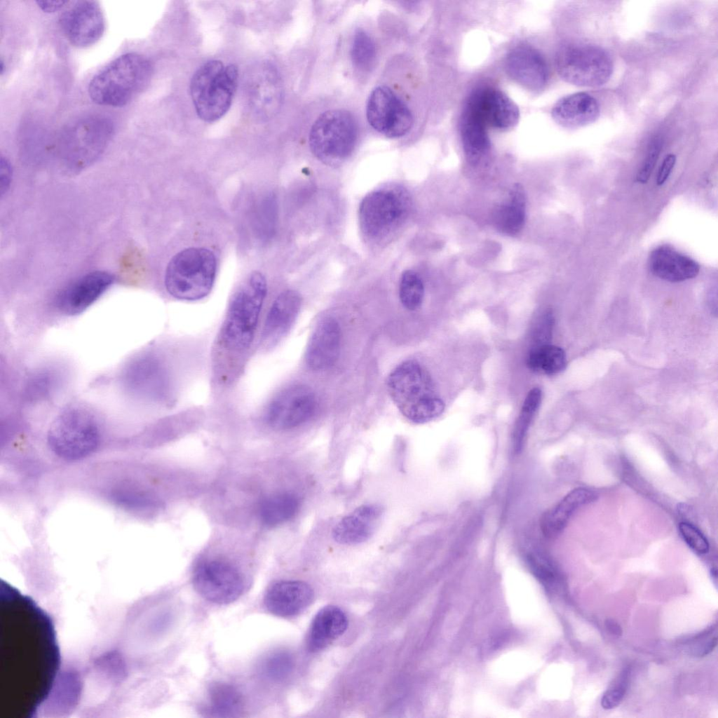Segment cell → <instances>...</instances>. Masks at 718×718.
<instances>
[{
    "label": "cell",
    "instance_id": "1",
    "mask_svg": "<svg viewBox=\"0 0 718 718\" xmlns=\"http://www.w3.org/2000/svg\"><path fill=\"white\" fill-rule=\"evenodd\" d=\"M18 611L14 616L6 611L4 642L2 641L1 668L6 670V689L19 696V701L29 698L36 712L48 697L60 665V651L52 622L34 602L16 592ZM31 703V702H30Z\"/></svg>",
    "mask_w": 718,
    "mask_h": 718
},
{
    "label": "cell",
    "instance_id": "2",
    "mask_svg": "<svg viewBox=\"0 0 718 718\" xmlns=\"http://www.w3.org/2000/svg\"><path fill=\"white\" fill-rule=\"evenodd\" d=\"M387 388L399 411L414 423L432 421L445 409L429 373L416 361L407 360L398 365L388 376Z\"/></svg>",
    "mask_w": 718,
    "mask_h": 718
},
{
    "label": "cell",
    "instance_id": "3",
    "mask_svg": "<svg viewBox=\"0 0 718 718\" xmlns=\"http://www.w3.org/2000/svg\"><path fill=\"white\" fill-rule=\"evenodd\" d=\"M151 74L152 67L144 56L125 53L93 77L88 88L89 97L100 105H126L145 89Z\"/></svg>",
    "mask_w": 718,
    "mask_h": 718
},
{
    "label": "cell",
    "instance_id": "4",
    "mask_svg": "<svg viewBox=\"0 0 718 718\" xmlns=\"http://www.w3.org/2000/svg\"><path fill=\"white\" fill-rule=\"evenodd\" d=\"M102 438L96 417L81 406H69L51 422L46 445L55 457L76 461L88 457L98 448Z\"/></svg>",
    "mask_w": 718,
    "mask_h": 718
},
{
    "label": "cell",
    "instance_id": "5",
    "mask_svg": "<svg viewBox=\"0 0 718 718\" xmlns=\"http://www.w3.org/2000/svg\"><path fill=\"white\" fill-rule=\"evenodd\" d=\"M266 293L264 276L254 271L234 294L222 329V341L226 348L243 351L250 346Z\"/></svg>",
    "mask_w": 718,
    "mask_h": 718
},
{
    "label": "cell",
    "instance_id": "6",
    "mask_svg": "<svg viewBox=\"0 0 718 718\" xmlns=\"http://www.w3.org/2000/svg\"><path fill=\"white\" fill-rule=\"evenodd\" d=\"M238 78L234 65H224L219 60H210L194 74L190 93L198 117L208 123L215 122L229 111Z\"/></svg>",
    "mask_w": 718,
    "mask_h": 718
},
{
    "label": "cell",
    "instance_id": "7",
    "mask_svg": "<svg viewBox=\"0 0 718 718\" xmlns=\"http://www.w3.org/2000/svg\"><path fill=\"white\" fill-rule=\"evenodd\" d=\"M217 271L215 254L205 248H189L170 260L165 274V286L173 297L196 301L205 297L212 289Z\"/></svg>",
    "mask_w": 718,
    "mask_h": 718
},
{
    "label": "cell",
    "instance_id": "8",
    "mask_svg": "<svg viewBox=\"0 0 718 718\" xmlns=\"http://www.w3.org/2000/svg\"><path fill=\"white\" fill-rule=\"evenodd\" d=\"M358 138L357 122L345 109H332L321 114L311 126L309 143L319 160L337 165L353 151Z\"/></svg>",
    "mask_w": 718,
    "mask_h": 718
},
{
    "label": "cell",
    "instance_id": "9",
    "mask_svg": "<svg viewBox=\"0 0 718 718\" xmlns=\"http://www.w3.org/2000/svg\"><path fill=\"white\" fill-rule=\"evenodd\" d=\"M555 68L564 81L581 87L607 83L614 69L612 60L603 48L589 44H571L556 53Z\"/></svg>",
    "mask_w": 718,
    "mask_h": 718
},
{
    "label": "cell",
    "instance_id": "10",
    "mask_svg": "<svg viewBox=\"0 0 718 718\" xmlns=\"http://www.w3.org/2000/svg\"><path fill=\"white\" fill-rule=\"evenodd\" d=\"M193 583L198 593L217 604H226L237 600L246 589L242 572L233 564L221 560L201 562L193 574Z\"/></svg>",
    "mask_w": 718,
    "mask_h": 718
},
{
    "label": "cell",
    "instance_id": "11",
    "mask_svg": "<svg viewBox=\"0 0 718 718\" xmlns=\"http://www.w3.org/2000/svg\"><path fill=\"white\" fill-rule=\"evenodd\" d=\"M408 209L409 200L402 191L388 189L373 191L360 203V226L369 236H381L402 222Z\"/></svg>",
    "mask_w": 718,
    "mask_h": 718
},
{
    "label": "cell",
    "instance_id": "12",
    "mask_svg": "<svg viewBox=\"0 0 718 718\" xmlns=\"http://www.w3.org/2000/svg\"><path fill=\"white\" fill-rule=\"evenodd\" d=\"M366 116L372 128L390 138L405 135L414 123L408 106L386 86L376 87L370 94Z\"/></svg>",
    "mask_w": 718,
    "mask_h": 718
},
{
    "label": "cell",
    "instance_id": "13",
    "mask_svg": "<svg viewBox=\"0 0 718 718\" xmlns=\"http://www.w3.org/2000/svg\"><path fill=\"white\" fill-rule=\"evenodd\" d=\"M316 407V398L309 388L292 386L271 401L266 410V420L274 429H291L309 420Z\"/></svg>",
    "mask_w": 718,
    "mask_h": 718
},
{
    "label": "cell",
    "instance_id": "14",
    "mask_svg": "<svg viewBox=\"0 0 718 718\" xmlns=\"http://www.w3.org/2000/svg\"><path fill=\"white\" fill-rule=\"evenodd\" d=\"M59 22L69 41L79 48L96 43L105 28L101 8L97 1L92 0L76 1L63 11Z\"/></svg>",
    "mask_w": 718,
    "mask_h": 718
},
{
    "label": "cell",
    "instance_id": "15",
    "mask_svg": "<svg viewBox=\"0 0 718 718\" xmlns=\"http://www.w3.org/2000/svg\"><path fill=\"white\" fill-rule=\"evenodd\" d=\"M505 66L508 75L529 90H541L548 83V64L541 53L530 46L520 45L510 50Z\"/></svg>",
    "mask_w": 718,
    "mask_h": 718
},
{
    "label": "cell",
    "instance_id": "16",
    "mask_svg": "<svg viewBox=\"0 0 718 718\" xmlns=\"http://www.w3.org/2000/svg\"><path fill=\"white\" fill-rule=\"evenodd\" d=\"M113 274L106 271L88 273L64 289L56 299L63 313L74 316L93 304L114 282Z\"/></svg>",
    "mask_w": 718,
    "mask_h": 718
},
{
    "label": "cell",
    "instance_id": "17",
    "mask_svg": "<svg viewBox=\"0 0 718 718\" xmlns=\"http://www.w3.org/2000/svg\"><path fill=\"white\" fill-rule=\"evenodd\" d=\"M487 126L506 131L518 123L520 111L503 92L494 88H481L470 95Z\"/></svg>",
    "mask_w": 718,
    "mask_h": 718
},
{
    "label": "cell",
    "instance_id": "18",
    "mask_svg": "<svg viewBox=\"0 0 718 718\" xmlns=\"http://www.w3.org/2000/svg\"><path fill=\"white\" fill-rule=\"evenodd\" d=\"M313 592L306 583L281 581L271 585L264 597L266 609L280 617L296 616L306 609L313 600Z\"/></svg>",
    "mask_w": 718,
    "mask_h": 718
},
{
    "label": "cell",
    "instance_id": "19",
    "mask_svg": "<svg viewBox=\"0 0 718 718\" xmlns=\"http://www.w3.org/2000/svg\"><path fill=\"white\" fill-rule=\"evenodd\" d=\"M300 295L294 290L281 292L266 315L261 341L265 347L276 345L290 330L301 308Z\"/></svg>",
    "mask_w": 718,
    "mask_h": 718
},
{
    "label": "cell",
    "instance_id": "20",
    "mask_svg": "<svg viewBox=\"0 0 718 718\" xmlns=\"http://www.w3.org/2000/svg\"><path fill=\"white\" fill-rule=\"evenodd\" d=\"M340 347L339 323L334 318H325L317 325L309 342L306 353L308 365L317 371L330 368L338 359Z\"/></svg>",
    "mask_w": 718,
    "mask_h": 718
},
{
    "label": "cell",
    "instance_id": "21",
    "mask_svg": "<svg viewBox=\"0 0 718 718\" xmlns=\"http://www.w3.org/2000/svg\"><path fill=\"white\" fill-rule=\"evenodd\" d=\"M382 513V507L377 504L356 508L335 525L332 530L334 540L345 545L366 541L374 534Z\"/></svg>",
    "mask_w": 718,
    "mask_h": 718
},
{
    "label": "cell",
    "instance_id": "22",
    "mask_svg": "<svg viewBox=\"0 0 718 718\" xmlns=\"http://www.w3.org/2000/svg\"><path fill=\"white\" fill-rule=\"evenodd\" d=\"M648 262L655 276L671 283L692 279L700 271L698 262L667 245L654 248L649 256Z\"/></svg>",
    "mask_w": 718,
    "mask_h": 718
},
{
    "label": "cell",
    "instance_id": "23",
    "mask_svg": "<svg viewBox=\"0 0 718 718\" xmlns=\"http://www.w3.org/2000/svg\"><path fill=\"white\" fill-rule=\"evenodd\" d=\"M551 114L560 126L574 129L595 122L600 114V107L591 95L578 92L560 99L553 105Z\"/></svg>",
    "mask_w": 718,
    "mask_h": 718
},
{
    "label": "cell",
    "instance_id": "24",
    "mask_svg": "<svg viewBox=\"0 0 718 718\" xmlns=\"http://www.w3.org/2000/svg\"><path fill=\"white\" fill-rule=\"evenodd\" d=\"M487 125L473 100L469 96L460 120V133L465 154L468 161L476 164L489 153L490 141Z\"/></svg>",
    "mask_w": 718,
    "mask_h": 718
},
{
    "label": "cell",
    "instance_id": "25",
    "mask_svg": "<svg viewBox=\"0 0 718 718\" xmlns=\"http://www.w3.org/2000/svg\"><path fill=\"white\" fill-rule=\"evenodd\" d=\"M132 384L144 396L164 400L170 391L169 372L158 358L146 356L137 361L132 367Z\"/></svg>",
    "mask_w": 718,
    "mask_h": 718
},
{
    "label": "cell",
    "instance_id": "26",
    "mask_svg": "<svg viewBox=\"0 0 718 718\" xmlns=\"http://www.w3.org/2000/svg\"><path fill=\"white\" fill-rule=\"evenodd\" d=\"M595 497V494L586 488L572 490L555 507L543 514L541 520L543 534L548 538L557 536L563 530L576 510L594 501Z\"/></svg>",
    "mask_w": 718,
    "mask_h": 718
},
{
    "label": "cell",
    "instance_id": "27",
    "mask_svg": "<svg viewBox=\"0 0 718 718\" xmlns=\"http://www.w3.org/2000/svg\"><path fill=\"white\" fill-rule=\"evenodd\" d=\"M348 620L344 611L335 606H327L315 616L309 633V646L317 651L325 647L346 630Z\"/></svg>",
    "mask_w": 718,
    "mask_h": 718
},
{
    "label": "cell",
    "instance_id": "28",
    "mask_svg": "<svg viewBox=\"0 0 718 718\" xmlns=\"http://www.w3.org/2000/svg\"><path fill=\"white\" fill-rule=\"evenodd\" d=\"M526 198L518 184L510 189L508 198L496 207L493 215L496 228L507 235H515L522 229L526 216Z\"/></svg>",
    "mask_w": 718,
    "mask_h": 718
},
{
    "label": "cell",
    "instance_id": "29",
    "mask_svg": "<svg viewBox=\"0 0 718 718\" xmlns=\"http://www.w3.org/2000/svg\"><path fill=\"white\" fill-rule=\"evenodd\" d=\"M526 364L536 374L553 376L565 370L567 356L561 347L549 343L531 346L527 354Z\"/></svg>",
    "mask_w": 718,
    "mask_h": 718
},
{
    "label": "cell",
    "instance_id": "30",
    "mask_svg": "<svg viewBox=\"0 0 718 718\" xmlns=\"http://www.w3.org/2000/svg\"><path fill=\"white\" fill-rule=\"evenodd\" d=\"M299 501L291 493H280L264 499L259 505V515L262 522L267 526L281 524L297 513Z\"/></svg>",
    "mask_w": 718,
    "mask_h": 718
},
{
    "label": "cell",
    "instance_id": "31",
    "mask_svg": "<svg viewBox=\"0 0 718 718\" xmlns=\"http://www.w3.org/2000/svg\"><path fill=\"white\" fill-rule=\"evenodd\" d=\"M208 701L209 712L215 717H234L243 707L242 695L236 687L226 683L212 685Z\"/></svg>",
    "mask_w": 718,
    "mask_h": 718
},
{
    "label": "cell",
    "instance_id": "32",
    "mask_svg": "<svg viewBox=\"0 0 718 718\" xmlns=\"http://www.w3.org/2000/svg\"><path fill=\"white\" fill-rule=\"evenodd\" d=\"M541 400V390L538 388H534L529 392L524 401L513 435L514 449L517 452L522 447L529 425L540 405Z\"/></svg>",
    "mask_w": 718,
    "mask_h": 718
},
{
    "label": "cell",
    "instance_id": "33",
    "mask_svg": "<svg viewBox=\"0 0 718 718\" xmlns=\"http://www.w3.org/2000/svg\"><path fill=\"white\" fill-rule=\"evenodd\" d=\"M351 55L354 66L360 71L368 72L376 61L377 50L373 39L364 31H358L353 37Z\"/></svg>",
    "mask_w": 718,
    "mask_h": 718
},
{
    "label": "cell",
    "instance_id": "34",
    "mask_svg": "<svg viewBox=\"0 0 718 718\" xmlns=\"http://www.w3.org/2000/svg\"><path fill=\"white\" fill-rule=\"evenodd\" d=\"M400 299L407 309L414 311L423 302L424 286L420 276L411 270L402 273L399 287Z\"/></svg>",
    "mask_w": 718,
    "mask_h": 718
},
{
    "label": "cell",
    "instance_id": "35",
    "mask_svg": "<svg viewBox=\"0 0 718 718\" xmlns=\"http://www.w3.org/2000/svg\"><path fill=\"white\" fill-rule=\"evenodd\" d=\"M292 668V660L287 653L274 652L267 655L259 665V673L266 679L277 682L283 679Z\"/></svg>",
    "mask_w": 718,
    "mask_h": 718
},
{
    "label": "cell",
    "instance_id": "36",
    "mask_svg": "<svg viewBox=\"0 0 718 718\" xmlns=\"http://www.w3.org/2000/svg\"><path fill=\"white\" fill-rule=\"evenodd\" d=\"M630 673L628 669L622 670L604 692L601 700L604 709L610 710L620 704L628 689Z\"/></svg>",
    "mask_w": 718,
    "mask_h": 718
},
{
    "label": "cell",
    "instance_id": "37",
    "mask_svg": "<svg viewBox=\"0 0 718 718\" xmlns=\"http://www.w3.org/2000/svg\"><path fill=\"white\" fill-rule=\"evenodd\" d=\"M679 532L688 546L699 554L709 550V543L705 536L696 527L688 522L679 524Z\"/></svg>",
    "mask_w": 718,
    "mask_h": 718
},
{
    "label": "cell",
    "instance_id": "38",
    "mask_svg": "<svg viewBox=\"0 0 718 718\" xmlns=\"http://www.w3.org/2000/svg\"><path fill=\"white\" fill-rule=\"evenodd\" d=\"M662 149V144L660 140H654L649 145L646 156L639 170L636 180L639 184H646L655 168Z\"/></svg>",
    "mask_w": 718,
    "mask_h": 718
},
{
    "label": "cell",
    "instance_id": "39",
    "mask_svg": "<svg viewBox=\"0 0 718 718\" xmlns=\"http://www.w3.org/2000/svg\"><path fill=\"white\" fill-rule=\"evenodd\" d=\"M676 161L677 156L673 154H668L664 157L656 179V183L658 187L663 186L669 179Z\"/></svg>",
    "mask_w": 718,
    "mask_h": 718
},
{
    "label": "cell",
    "instance_id": "40",
    "mask_svg": "<svg viewBox=\"0 0 718 718\" xmlns=\"http://www.w3.org/2000/svg\"><path fill=\"white\" fill-rule=\"evenodd\" d=\"M717 635H708L707 633L705 635L701 636L699 641L697 642L696 645L693 644L691 648V654L696 656L701 657L707 655L710 653L717 645Z\"/></svg>",
    "mask_w": 718,
    "mask_h": 718
},
{
    "label": "cell",
    "instance_id": "41",
    "mask_svg": "<svg viewBox=\"0 0 718 718\" xmlns=\"http://www.w3.org/2000/svg\"><path fill=\"white\" fill-rule=\"evenodd\" d=\"M67 1H37L39 6L46 12H54L61 8Z\"/></svg>",
    "mask_w": 718,
    "mask_h": 718
},
{
    "label": "cell",
    "instance_id": "42",
    "mask_svg": "<svg viewBox=\"0 0 718 718\" xmlns=\"http://www.w3.org/2000/svg\"><path fill=\"white\" fill-rule=\"evenodd\" d=\"M605 625L607 630L612 633V635L620 636L622 634V630L618 623L613 619H607L605 621Z\"/></svg>",
    "mask_w": 718,
    "mask_h": 718
}]
</instances>
